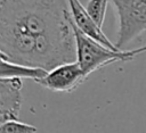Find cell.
<instances>
[{
    "mask_svg": "<svg viewBox=\"0 0 146 133\" xmlns=\"http://www.w3.org/2000/svg\"><path fill=\"white\" fill-rule=\"evenodd\" d=\"M0 58L48 72L76 61L70 11L56 0H0Z\"/></svg>",
    "mask_w": 146,
    "mask_h": 133,
    "instance_id": "obj_1",
    "label": "cell"
},
{
    "mask_svg": "<svg viewBox=\"0 0 146 133\" xmlns=\"http://www.w3.org/2000/svg\"><path fill=\"white\" fill-rule=\"evenodd\" d=\"M71 25L74 32L76 47V61L81 69L88 77L91 73L116 61H130L138 55L146 52V45L132 50H112L102 43L90 39L83 34L73 23L71 17Z\"/></svg>",
    "mask_w": 146,
    "mask_h": 133,
    "instance_id": "obj_2",
    "label": "cell"
},
{
    "mask_svg": "<svg viewBox=\"0 0 146 133\" xmlns=\"http://www.w3.org/2000/svg\"><path fill=\"white\" fill-rule=\"evenodd\" d=\"M116 20L115 45L120 50L146 32V0H111Z\"/></svg>",
    "mask_w": 146,
    "mask_h": 133,
    "instance_id": "obj_3",
    "label": "cell"
},
{
    "mask_svg": "<svg viewBox=\"0 0 146 133\" xmlns=\"http://www.w3.org/2000/svg\"><path fill=\"white\" fill-rule=\"evenodd\" d=\"M88 77L78 61L62 64L49 70L47 75L36 83L52 92L71 93L75 91Z\"/></svg>",
    "mask_w": 146,
    "mask_h": 133,
    "instance_id": "obj_4",
    "label": "cell"
},
{
    "mask_svg": "<svg viewBox=\"0 0 146 133\" xmlns=\"http://www.w3.org/2000/svg\"><path fill=\"white\" fill-rule=\"evenodd\" d=\"M21 78H0V122L18 120L22 106Z\"/></svg>",
    "mask_w": 146,
    "mask_h": 133,
    "instance_id": "obj_5",
    "label": "cell"
},
{
    "mask_svg": "<svg viewBox=\"0 0 146 133\" xmlns=\"http://www.w3.org/2000/svg\"><path fill=\"white\" fill-rule=\"evenodd\" d=\"M67 3L70 6V14H71V17H72V20H73L74 25L83 34H86L90 39L102 43L103 45H105V47H107V48H110L112 50H115V51L120 50L104 34L102 27L98 26L95 23V20L88 14L86 7L82 6L79 0H67Z\"/></svg>",
    "mask_w": 146,
    "mask_h": 133,
    "instance_id": "obj_6",
    "label": "cell"
},
{
    "mask_svg": "<svg viewBox=\"0 0 146 133\" xmlns=\"http://www.w3.org/2000/svg\"><path fill=\"white\" fill-rule=\"evenodd\" d=\"M1 59V67H0V78H31L35 83L43 78L48 70L40 68V67H32L26 66L17 63H13L5 58Z\"/></svg>",
    "mask_w": 146,
    "mask_h": 133,
    "instance_id": "obj_7",
    "label": "cell"
},
{
    "mask_svg": "<svg viewBox=\"0 0 146 133\" xmlns=\"http://www.w3.org/2000/svg\"><path fill=\"white\" fill-rule=\"evenodd\" d=\"M108 1L111 0H88L87 5L84 6L88 14L91 16L95 23L100 27L103 26L105 20Z\"/></svg>",
    "mask_w": 146,
    "mask_h": 133,
    "instance_id": "obj_8",
    "label": "cell"
},
{
    "mask_svg": "<svg viewBox=\"0 0 146 133\" xmlns=\"http://www.w3.org/2000/svg\"><path fill=\"white\" fill-rule=\"evenodd\" d=\"M36 131L35 126L19 120H7L0 125V133H36Z\"/></svg>",
    "mask_w": 146,
    "mask_h": 133,
    "instance_id": "obj_9",
    "label": "cell"
}]
</instances>
